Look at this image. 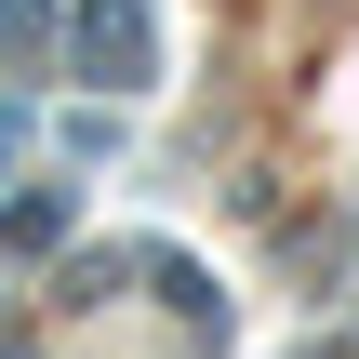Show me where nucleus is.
<instances>
[{
    "label": "nucleus",
    "mask_w": 359,
    "mask_h": 359,
    "mask_svg": "<svg viewBox=\"0 0 359 359\" xmlns=\"http://www.w3.org/2000/svg\"><path fill=\"white\" fill-rule=\"evenodd\" d=\"M80 67L93 80H147V0H80Z\"/></svg>",
    "instance_id": "1"
}]
</instances>
